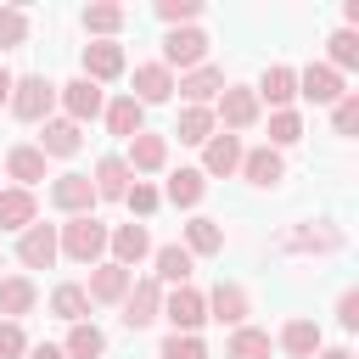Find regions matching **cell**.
<instances>
[{
	"instance_id": "4dcf8cb0",
	"label": "cell",
	"mask_w": 359,
	"mask_h": 359,
	"mask_svg": "<svg viewBox=\"0 0 359 359\" xmlns=\"http://www.w3.org/2000/svg\"><path fill=\"white\" fill-rule=\"evenodd\" d=\"M191 264H196V258H191L180 241H174V247H157V286H163V280H168V286H185V280H191Z\"/></svg>"
},
{
	"instance_id": "836d02e7",
	"label": "cell",
	"mask_w": 359,
	"mask_h": 359,
	"mask_svg": "<svg viewBox=\"0 0 359 359\" xmlns=\"http://www.w3.org/2000/svg\"><path fill=\"white\" fill-rule=\"evenodd\" d=\"M224 359H269V331H252V325H236Z\"/></svg>"
},
{
	"instance_id": "9a60e30c",
	"label": "cell",
	"mask_w": 359,
	"mask_h": 359,
	"mask_svg": "<svg viewBox=\"0 0 359 359\" xmlns=\"http://www.w3.org/2000/svg\"><path fill=\"white\" fill-rule=\"evenodd\" d=\"M241 168V135H208V146H202V180L208 174H236Z\"/></svg>"
},
{
	"instance_id": "8992f818",
	"label": "cell",
	"mask_w": 359,
	"mask_h": 359,
	"mask_svg": "<svg viewBox=\"0 0 359 359\" xmlns=\"http://www.w3.org/2000/svg\"><path fill=\"white\" fill-rule=\"evenodd\" d=\"M297 95L314 101V107H337L348 90H342V73H331L325 62H309V67L297 73Z\"/></svg>"
},
{
	"instance_id": "30bf717a",
	"label": "cell",
	"mask_w": 359,
	"mask_h": 359,
	"mask_svg": "<svg viewBox=\"0 0 359 359\" xmlns=\"http://www.w3.org/2000/svg\"><path fill=\"white\" fill-rule=\"evenodd\" d=\"M50 202L62 208V213H90L95 208V185H90V174H56L50 180Z\"/></svg>"
},
{
	"instance_id": "ab89813d",
	"label": "cell",
	"mask_w": 359,
	"mask_h": 359,
	"mask_svg": "<svg viewBox=\"0 0 359 359\" xmlns=\"http://www.w3.org/2000/svg\"><path fill=\"white\" fill-rule=\"evenodd\" d=\"M196 11H202V0H157V17H163L168 28H191Z\"/></svg>"
},
{
	"instance_id": "1f68e13d",
	"label": "cell",
	"mask_w": 359,
	"mask_h": 359,
	"mask_svg": "<svg viewBox=\"0 0 359 359\" xmlns=\"http://www.w3.org/2000/svg\"><path fill=\"white\" fill-rule=\"evenodd\" d=\"M174 135H180L185 146H208V135H213V107H185L180 123H174Z\"/></svg>"
},
{
	"instance_id": "c3c4849f",
	"label": "cell",
	"mask_w": 359,
	"mask_h": 359,
	"mask_svg": "<svg viewBox=\"0 0 359 359\" xmlns=\"http://www.w3.org/2000/svg\"><path fill=\"white\" fill-rule=\"evenodd\" d=\"M6 101H11V73L0 67V107H6Z\"/></svg>"
},
{
	"instance_id": "4fadbf2b",
	"label": "cell",
	"mask_w": 359,
	"mask_h": 359,
	"mask_svg": "<svg viewBox=\"0 0 359 359\" xmlns=\"http://www.w3.org/2000/svg\"><path fill=\"white\" fill-rule=\"evenodd\" d=\"M202 303H208V320H219V325H241V320H247V309H252V303H247V292H241L236 280H219Z\"/></svg>"
},
{
	"instance_id": "f35d334b",
	"label": "cell",
	"mask_w": 359,
	"mask_h": 359,
	"mask_svg": "<svg viewBox=\"0 0 359 359\" xmlns=\"http://www.w3.org/2000/svg\"><path fill=\"white\" fill-rule=\"evenodd\" d=\"M157 359H208V348H202V337H180V331H168L163 348H157Z\"/></svg>"
},
{
	"instance_id": "ee69618b",
	"label": "cell",
	"mask_w": 359,
	"mask_h": 359,
	"mask_svg": "<svg viewBox=\"0 0 359 359\" xmlns=\"http://www.w3.org/2000/svg\"><path fill=\"white\" fill-rule=\"evenodd\" d=\"M331 123H337V135H353V129H359V95H342V101L331 107Z\"/></svg>"
},
{
	"instance_id": "ac0fdd59",
	"label": "cell",
	"mask_w": 359,
	"mask_h": 359,
	"mask_svg": "<svg viewBox=\"0 0 359 359\" xmlns=\"http://www.w3.org/2000/svg\"><path fill=\"white\" fill-rule=\"evenodd\" d=\"M241 174L252 180V185H280L286 180V163H280V151L275 146H252V151H241Z\"/></svg>"
},
{
	"instance_id": "60d3db41",
	"label": "cell",
	"mask_w": 359,
	"mask_h": 359,
	"mask_svg": "<svg viewBox=\"0 0 359 359\" xmlns=\"http://www.w3.org/2000/svg\"><path fill=\"white\" fill-rule=\"evenodd\" d=\"M123 202H129V213L151 219V213H157V202H163V191H157V185H146V180H135V185L123 191Z\"/></svg>"
},
{
	"instance_id": "52a82bcc",
	"label": "cell",
	"mask_w": 359,
	"mask_h": 359,
	"mask_svg": "<svg viewBox=\"0 0 359 359\" xmlns=\"http://www.w3.org/2000/svg\"><path fill=\"white\" fill-rule=\"evenodd\" d=\"M213 118H224V135L252 129V123H258V95H252L247 84H224V90H219V112H213Z\"/></svg>"
},
{
	"instance_id": "d590c367",
	"label": "cell",
	"mask_w": 359,
	"mask_h": 359,
	"mask_svg": "<svg viewBox=\"0 0 359 359\" xmlns=\"http://www.w3.org/2000/svg\"><path fill=\"white\" fill-rule=\"evenodd\" d=\"M286 247H297V252H337V247H342V236H337L331 224H320V230H292V236H286Z\"/></svg>"
},
{
	"instance_id": "8fae6325",
	"label": "cell",
	"mask_w": 359,
	"mask_h": 359,
	"mask_svg": "<svg viewBox=\"0 0 359 359\" xmlns=\"http://www.w3.org/2000/svg\"><path fill=\"white\" fill-rule=\"evenodd\" d=\"M168 95H174V73H168L163 62H140V67H135V90H129V101L157 107V101H168Z\"/></svg>"
},
{
	"instance_id": "9c48e42d",
	"label": "cell",
	"mask_w": 359,
	"mask_h": 359,
	"mask_svg": "<svg viewBox=\"0 0 359 359\" xmlns=\"http://www.w3.org/2000/svg\"><path fill=\"white\" fill-rule=\"evenodd\" d=\"M118 73H123V45H118V39H90V45H84V73H79V79L107 84V79H118Z\"/></svg>"
},
{
	"instance_id": "484cf974",
	"label": "cell",
	"mask_w": 359,
	"mask_h": 359,
	"mask_svg": "<svg viewBox=\"0 0 359 359\" xmlns=\"http://www.w3.org/2000/svg\"><path fill=\"white\" fill-rule=\"evenodd\" d=\"M50 314L67 320V325H84V314H90V292L73 286V280H62V286L50 292Z\"/></svg>"
},
{
	"instance_id": "f1b7e54d",
	"label": "cell",
	"mask_w": 359,
	"mask_h": 359,
	"mask_svg": "<svg viewBox=\"0 0 359 359\" xmlns=\"http://www.w3.org/2000/svg\"><path fill=\"white\" fill-rule=\"evenodd\" d=\"M202 191H208V180H202V168H180V174H168V202L174 208H196L202 202Z\"/></svg>"
},
{
	"instance_id": "ffe728a7",
	"label": "cell",
	"mask_w": 359,
	"mask_h": 359,
	"mask_svg": "<svg viewBox=\"0 0 359 359\" xmlns=\"http://www.w3.org/2000/svg\"><path fill=\"white\" fill-rule=\"evenodd\" d=\"M123 163H129V174H157V168L168 163V140L140 129V135L129 140V157H123Z\"/></svg>"
},
{
	"instance_id": "f546056e",
	"label": "cell",
	"mask_w": 359,
	"mask_h": 359,
	"mask_svg": "<svg viewBox=\"0 0 359 359\" xmlns=\"http://www.w3.org/2000/svg\"><path fill=\"white\" fill-rule=\"evenodd\" d=\"M219 247H224L219 219H191V224H185V252H191V258H208V252H219Z\"/></svg>"
},
{
	"instance_id": "7a4b0ae2",
	"label": "cell",
	"mask_w": 359,
	"mask_h": 359,
	"mask_svg": "<svg viewBox=\"0 0 359 359\" xmlns=\"http://www.w3.org/2000/svg\"><path fill=\"white\" fill-rule=\"evenodd\" d=\"M11 118H22V123H45L50 118V107H56V84L45 79V73H28V79H11Z\"/></svg>"
},
{
	"instance_id": "7dc6e473",
	"label": "cell",
	"mask_w": 359,
	"mask_h": 359,
	"mask_svg": "<svg viewBox=\"0 0 359 359\" xmlns=\"http://www.w3.org/2000/svg\"><path fill=\"white\" fill-rule=\"evenodd\" d=\"M314 359H353V353H348V348H320Z\"/></svg>"
},
{
	"instance_id": "5bb4252c",
	"label": "cell",
	"mask_w": 359,
	"mask_h": 359,
	"mask_svg": "<svg viewBox=\"0 0 359 359\" xmlns=\"http://www.w3.org/2000/svg\"><path fill=\"white\" fill-rule=\"evenodd\" d=\"M174 90L185 95V107H208V101H219V90H224V73L219 67H191L185 79H174Z\"/></svg>"
},
{
	"instance_id": "d6a6232c",
	"label": "cell",
	"mask_w": 359,
	"mask_h": 359,
	"mask_svg": "<svg viewBox=\"0 0 359 359\" xmlns=\"http://www.w3.org/2000/svg\"><path fill=\"white\" fill-rule=\"evenodd\" d=\"M62 353H67V359H101V353H107V337H101V331L84 320V325H73V331H67Z\"/></svg>"
},
{
	"instance_id": "603a6c76",
	"label": "cell",
	"mask_w": 359,
	"mask_h": 359,
	"mask_svg": "<svg viewBox=\"0 0 359 359\" xmlns=\"http://www.w3.org/2000/svg\"><path fill=\"white\" fill-rule=\"evenodd\" d=\"M79 146H84V135H79L73 118H45V135H39V151L45 157H73Z\"/></svg>"
},
{
	"instance_id": "d6986e66",
	"label": "cell",
	"mask_w": 359,
	"mask_h": 359,
	"mask_svg": "<svg viewBox=\"0 0 359 359\" xmlns=\"http://www.w3.org/2000/svg\"><path fill=\"white\" fill-rule=\"evenodd\" d=\"M107 247H112V264L135 269V264L151 252V236H146V224H118V230L107 236Z\"/></svg>"
},
{
	"instance_id": "8d00e7d4",
	"label": "cell",
	"mask_w": 359,
	"mask_h": 359,
	"mask_svg": "<svg viewBox=\"0 0 359 359\" xmlns=\"http://www.w3.org/2000/svg\"><path fill=\"white\" fill-rule=\"evenodd\" d=\"M84 28L101 34V39H112L123 28V6H84Z\"/></svg>"
},
{
	"instance_id": "277c9868",
	"label": "cell",
	"mask_w": 359,
	"mask_h": 359,
	"mask_svg": "<svg viewBox=\"0 0 359 359\" xmlns=\"http://www.w3.org/2000/svg\"><path fill=\"white\" fill-rule=\"evenodd\" d=\"M163 320H168L180 337H196V325L208 320V303H202V292H196V286H174V292L163 297Z\"/></svg>"
},
{
	"instance_id": "5b68a950",
	"label": "cell",
	"mask_w": 359,
	"mask_h": 359,
	"mask_svg": "<svg viewBox=\"0 0 359 359\" xmlns=\"http://www.w3.org/2000/svg\"><path fill=\"white\" fill-rule=\"evenodd\" d=\"M151 320H163V286L157 280H135L123 292V325L129 331H146Z\"/></svg>"
},
{
	"instance_id": "7402d4cb",
	"label": "cell",
	"mask_w": 359,
	"mask_h": 359,
	"mask_svg": "<svg viewBox=\"0 0 359 359\" xmlns=\"http://www.w3.org/2000/svg\"><path fill=\"white\" fill-rule=\"evenodd\" d=\"M34 303H39V286L28 275H6L0 280V320H22Z\"/></svg>"
},
{
	"instance_id": "7c38bea8",
	"label": "cell",
	"mask_w": 359,
	"mask_h": 359,
	"mask_svg": "<svg viewBox=\"0 0 359 359\" xmlns=\"http://www.w3.org/2000/svg\"><path fill=\"white\" fill-rule=\"evenodd\" d=\"M56 95H62V107H67V118H73V123H84V118H101V107H107L101 84H90V79L56 84Z\"/></svg>"
},
{
	"instance_id": "83f0119b",
	"label": "cell",
	"mask_w": 359,
	"mask_h": 359,
	"mask_svg": "<svg viewBox=\"0 0 359 359\" xmlns=\"http://www.w3.org/2000/svg\"><path fill=\"white\" fill-rule=\"evenodd\" d=\"M101 112H107V129H112V135H123V140H135V135H140V118H146V107H140V101L118 95V101H107Z\"/></svg>"
},
{
	"instance_id": "d4e9b609",
	"label": "cell",
	"mask_w": 359,
	"mask_h": 359,
	"mask_svg": "<svg viewBox=\"0 0 359 359\" xmlns=\"http://www.w3.org/2000/svg\"><path fill=\"white\" fill-rule=\"evenodd\" d=\"M129 180H135V174H129V163H123V157H101V163H95V174H90L95 196H107V202H118V196L129 191Z\"/></svg>"
},
{
	"instance_id": "bcb514c9",
	"label": "cell",
	"mask_w": 359,
	"mask_h": 359,
	"mask_svg": "<svg viewBox=\"0 0 359 359\" xmlns=\"http://www.w3.org/2000/svg\"><path fill=\"white\" fill-rule=\"evenodd\" d=\"M28 359H67L56 342H39V348H28Z\"/></svg>"
},
{
	"instance_id": "e0dca14e",
	"label": "cell",
	"mask_w": 359,
	"mask_h": 359,
	"mask_svg": "<svg viewBox=\"0 0 359 359\" xmlns=\"http://www.w3.org/2000/svg\"><path fill=\"white\" fill-rule=\"evenodd\" d=\"M252 95H258V107L269 101L275 112H286V107H292V95H297V73L275 62V67H264V79H258V90H252Z\"/></svg>"
},
{
	"instance_id": "ba28073f",
	"label": "cell",
	"mask_w": 359,
	"mask_h": 359,
	"mask_svg": "<svg viewBox=\"0 0 359 359\" xmlns=\"http://www.w3.org/2000/svg\"><path fill=\"white\" fill-rule=\"evenodd\" d=\"M17 258L28 264V269H50L56 258H62V247H56V224H28L22 236H17Z\"/></svg>"
},
{
	"instance_id": "6da1fadb",
	"label": "cell",
	"mask_w": 359,
	"mask_h": 359,
	"mask_svg": "<svg viewBox=\"0 0 359 359\" xmlns=\"http://www.w3.org/2000/svg\"><path fill=\"white\" fill-rule=\"evenodd\" d=\"M107 224L95 219V213H79V219H67L62 224V236H56V247L73 258V264H101V252H107Z\"/></svg>"
},
{
	"instance_id": "2e32d148",
	"label": "cell",
	"mask_w": 359,
	"mask_h": 359,
	"mask_svg": "<svg viewBox=\"0 0 359 359\" xmlns=\"http://www.w3.org/2000/svg\"><path fill=\"white\" fill-rule=\"evenodd\" d=\"M129 286H135V275H129L123 264H95L84 292H90V303H123V292H129Z\"/></svg>"
},
{
	"instance_id": "4316f807",
	"label": "cell",
	"mask_w": 359,
	"mask_h": 359,
	"mask_svg": "<svg viewBox=\"0 0 359 359\" xmlns=\"http://www.w3.org/2000/svg\"><path fill=\"white\" fill-rule=\"evenodd\" d=\"M280 348H286L292 359H314L325 342H320V325H314V320H286V331H280Z\"/></svg>"
},
{
	"instance_id": "cb8c5ba5",
	"label": "cell",
	"mask_w": 359,
	"mask_h": 359,
	"mask_svg": "<svg viewBox=\"0 0 359 359\" xmlns=\"http://www.w3.org/2000/svg\"><path fill=\"white\" fill-rule=\"evenodd\" d=\"M39 219V202H34V191H0V230H28Z\"/></svg>"
},
{
	"instance_id": "7bdbcfd3",
	"label": "cell",
	"mask_w": 359,
	"mask_h": 359,
	"mask_svg": "<svg viewBox=\"0 0 359 359\" xmlns=\"http://www.w3.org/2000/svg\"><path fill=\"white\" fill-rule=\"evenodd\" d=\"M22 353H28L22 325H17V320H0V359H22Z\"/></svg>"
},
{
	"instance_id": "e575fe53",
	"label": "cell",
	"mask_w": 359,
	"mask_h": 359,
	"mask_svg": "<svg viewBox=\"0 0 359 359\" xmlns=\"http://www.w3.org/2000/svg\"><path fill=\"white\" fill-rule=\"evenodd\" d=\"M325 45H331V62H325L331 73H348V67H359V34H353V28H337Z\"/></svg>"
},
{
	"instance_id": "74e56055",
	"label": "cell",
	"mask_w": 359,
	"mask_h": 359,
	"mask_svg": "<svg viewBox=\"0 0 359 359\" xmlns=\"http://www.w3.org/2000/svg\"><path fill=\"white\" fill-rule=\"evenodd\" d=\"M292 140H303V118L286 107V112H269V146L280 151V146H292Z\"/></svg>"
},
{
	"instance_id": "b9f144b4",
	"label": "cell",
	"mask_w": 359,
	"mask_h": 359,
	"mask_svg": "<svg viewBox=\"0 0 359 359\" xmlns=\"http://www.w3.org/2000/svg\"><path fill=\"white\" fill-rule=\"evenodd\" d=\"M28 39V17L17 11V6H0V50H11V45H22Z\"/></svg>"
},
{
	"instance_id": "f6af8a7d",
	"label": "cell",
	"mask_w": 359,
	"mask_h": 359,
	"mask_svg": "<svg viewBox=\"0 0 359 359\" xmlns=\"http://www.w3.org/2000/svg\"><path fill=\"white\" fill-rule=\"evenodd\" d=\"M337 320H342V331L359 325V292H342V297H337Z\"/></svg>"
},
{
	"instance_id": "44dd1931",
	"label": "cell",
	"mask_w": 359,
	"mask_h": 359,
	"mask_svg": "<svg viewBox=\"0 0 359 359\" xmlns=\"http://www.w3.org/2000/svg\"><path fill=\"white\" fill-rule=\"evenodd\" d=\"M6 174L17 180V191H34L45 180V151L39 146H11L6 151Z\"/></svg>"
},
{
	"instance_id": "3957f363",
	"label": "cell",
	"mask_w": 359,
	"mask_h": 359,
	"mask_svg": "<svg viewBox=\"0 0 359 359\" xmlns=\"http://www.w3.org/2000/svg\"><path fill=\"white\" fill-rule=\"evenodd\" d=\"M208 62V34L202 28H168V39H163V67L174 73V67H202Z\"/></svg>"
}]
</instances>
